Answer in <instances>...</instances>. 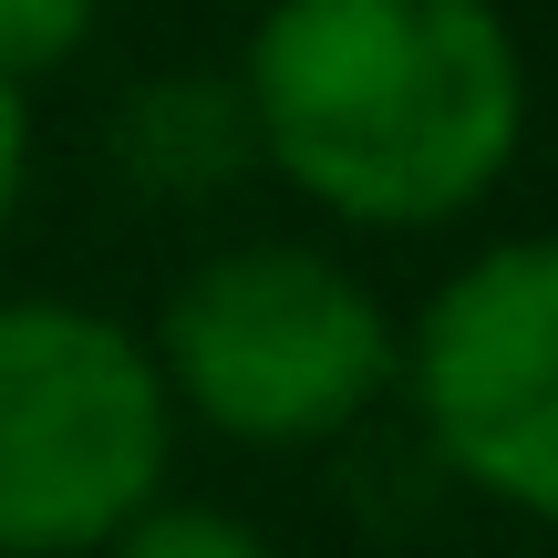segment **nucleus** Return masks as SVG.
<instances>
[{"instance_id":"1","label":"nucleus","mask_w":558,"mask_h":558,"mask_svg":"<svg viewBox=\"0 0 558 558\" xmlns=\"http://www.w3.org/2000/svg\"><path fill=\"white\" fill-rule=\"evenodd\" d=\"M239 94L269 177L373 239L456 228L527 145V52L497 0H269Z\"/></svg>"},{"instance_id":"2","label":"nucleus","mask_w":558,"mask_h":558,"mask_svg":"<svg viewBox=\"0 0 558 558\" xmlns=\"http://www.w3.org/2000/svg\"><path fill=\"white\" fill-rule=\"evenodd\" d=\"M177 424H207L259 456L331 445L393 393L403 331L383 290L320 239H239L166 290L145 331Z\"/></svg>"},{"instance_id":"3","label":"nucleus","mask_w":558,"mask_h":558,"mask_svg":"<svg viewBox=\"0 0 558 558\" xmlns=\"http://www.w3.org/2000/svg\"><path fill=\"white\" fill-rule=\"evenodd\" d=\"M177 403L135 320L62 290L0 300V558H94L166 497Z\"/></svg>"},{"instance_id":"4","label":"nucleus","mask_w":558,"mask_h":558,"mask_svg":"<svg viewBox=\"0 0 558 558\" xmlns=\"http://www.w3.org/2000/svg\"><path fill=\"white\" fill-rule=\"evenodd\" d=\"M403 393L456 486L558 527V228L497 239L435 279L403 331Z\"/></svg>"},{"instance_id":"5","label":"nucleus","mask_w":558,"mask_h":558,"mask_svg":"<svg viewBox=\"0 0 558 558\" xmlns=\"http://www.w3.org/2000/svg\"><path fill=\"white\" fill-rule=\"evenodd\" d=\"M114 156L166 207L239 186L259 166V124H248L239 73H156V83H135L124 114H114Z\"/></svg>"},{"instance_id":"6","label":"nucleus","mask_w":558,"mask_h":558,"mask_svg":"<svg viewBox=\"0 0 558 558\" xmlns=\"http://www.w3.org/2000/svg\"><path fill=\"white\" fill-rule=\"evenodd\" d=\"M94 558H279L248 518H228V507H186V497H145L135 518L114 527Z\"/></svg>"},{"instance_id":"7","label":"nucleus","mask_w":558,"mask_h":558,"mask_svg":"<svg viewBox=\"0 0 558 558\" xmlns=\"http://www.w3.org/2000/svg\"><path fill=\"white\" fill-rule=\"evenodd\" d=\"M104 0H0V73L11 83H41L94 41Z\"/></svg>"},{"instance_id":"8","label":"nucleus","mask_w":558,"mask_h":558,"mask_svg":"<svg viewBox=\"0 0 558 558\" xmlns=\"http://www.w3.org/2000/svg\"><path fill=\"white\" fill-rule=\"evenodd\" d=\"M21 186H32V83L0 73V239L21 218Z\"/></svg>"}]
</instances>
